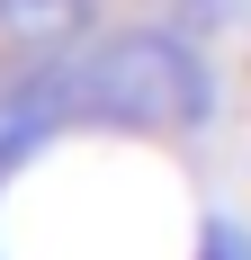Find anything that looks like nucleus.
I'll return each instance as SVG.
<instances>
[{
    "mask_svg": "<svg viewBox=\"0 0 251 260\" xmlns=\"http://www.w3.org/2000/svg\"><path fill=\"white\" fill-rule=\"evenodd\" d=\"M72 72V117L99 126H198L206 117V63L162 27H125L90 54H63Z\"/></svg>",
    "mask_w": 251,
    "mask_h": 260,
    "instance_id": "obj_1",
    "label": "nucleus"
},
{
    "mask_svg": "<svg viewBox=\"0 0 251 260\" xmlns=\"http://www.w3.org/2000/svg\"><path fill=\"white\" fill-rule=\"evenodd\" d=\"M54 126H72V72H63V54L0 72V161L36 153Z\"/></svg>",
    "mask_w": 251,
    "mask_h": 260,
    "instance_id": "obj_2",
    "label": "nucleus"
},
{
    "mask_svg": "<svg viewBox=\"0 0 251 260\" xmlns=\"http://www.w3.org/2000/svg\"><path fill=\"white\" fill-rule=\"evenodd\" d=\"M81 9H90V0H0V18H9V27H27V36H63Z\"/></svg>",
    "mask_w": 251,
    "mask_h": 260,
    "instance_id": "obj_3",
    "label": "nucleus"
},
{
    "mask_svg": "<svg viewBox=\"0 0 251 260\" xmlns=\"http://www.w3.org/2000/svg\"><path fill=\"white\" fill-rule=\"evenodd\" d=\"M206 260H251V242L233 234V224H215V234H206Z\"/></svg>",
    "mask_w": 251,
    "mask_h": 260,
    "instance_id": "obj_4",
    "label": "nucleus"
}]
</instances>
